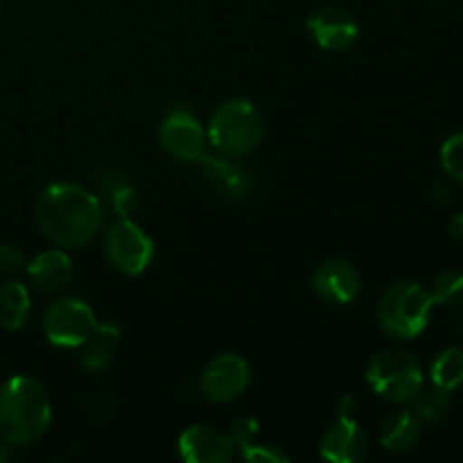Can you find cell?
<instances>
[{
  "instance_id": "cell-22",
  "label": "cell",
  "mask_w": 463,
  "mask_h": 463,
  "mask_svg": "<svg viewBox=\"0 0 463 463\" xmlns=\"http://www.w3.org/2000/svg\"><path fill=\"white\" fill-rule=\"evenodd\" d=\"M441 165L455 181L463 184V134H455L443 143Z\"/></svg>"
},
{
  "instance_id": "cell-25",
  "label": "cell",
  "mask_w": 463,
  "mask_h": 463,
  "mask_svg": "<svg viewBox=\"0 0 463 463\" xmlns=\"http://www.w3.org/2000/svg\"><path fill=\"white\" fill-rule=\"evenodd\" d=\"M448 231H450L452 238H463V215H455L450 220V226H448Z\"/></svg>"
},
{
  "instance_id": "cell-17",
  "label": "cell",
  "mask_w": 463,
  "mask_h": 463,
  "mask_svg": "<svg viewBox=\"0 0 463 463\" xmlns=\"http://www.w3.org/2000/svg\"><path fill=\"white\" fill-rule=\"evenodd\" d=\"M118 339H120V333L113 326H99L93 330L89 339H86L81 346H77V362H80L81 369L86 371H104L111 362L113 353H116Z\"/></svg>"
},
{
  "instance_id": "cell-8",
  "label": "cell",
  "mask_w": 463,
  "mask_h": 463,
  "mask_svg": "<svg viewBox=\"0 0 463 463\" xmlns=\"http://www.w3.org/2000/svg\"><path fill=\"white\" fill-rule=\"evenodd\" d=\"M249 383H251V369L247 360L235 353H222L202 371L199 389L211 402L226 405L238 401L247 392Z\"/></svg>"
},
{
  "instance_id": "cell-24",
  "label": "cell",
  "mask_w": 463,
  "mask_h": 463,
  "mask_svg": "<svg viewBox=\"0 0 463 463\" xmlns=\"http://www.w3.org/2000/svg\"><path fill=\"white\" fill-rule=\"evenodd\" d=\"M27 262L21 249L14 247V244H0V271H3V274L21 271Z\"/></svg>"
},
{
  "instance_id": "cell-10",
  "label": "cell",
  "mask_w": 463,
  "mask_h": 463,
  "mask_svg": "<svg viewBox=\"0 0 463 463\" xmlns=\"http://www.w3.org/2000/svg\"><path fill=\"white\" fill-rule=\"evenodd\" d=\"M307 32L319 48L339 52L355 43L360 36V25L346 9L319 7L307 16Z\"/></svg>"
},
{
  "instance_id": "cell-23",
  "label": "cell",
  "mask_w": 463,
  "mask_h": 463,
  "mask_svg": "<svg viewBox=\"0 0 463 463\" xmlns=\"http://www.w3.org/2000/svg\"><path fill=\"white\" fill-rule=\"evenodd\" d=\"M111 203L122 217H129L136 211V206H138V199H136V193L129 185L120 184L111 190Z\"/></svg>"
},
{
  "instance_id": "cell-14",
  "label": "cell",
  "mask_w": 463,
  "mask_h": 463,
  "mask_svg": "<svg viewBox=\"0 0 463 463\" xmlns=\"http://www.w3.org/2000/svg\"><path fill=\"white\" fill-rule=\"evenodd\" d=\"M25 269L32 280V288L43 294L59 292L75 276V265H72L71 256L66 251H59V249L39 253L30 265H25Z\"/></svg>"
},
{
  "instance_id": "cell-6",
  "label": "cell",
  "mask_w": 463,
  "mask_h": 463,
  "mask_svg": "<svg viewBox=\"0 0 463 463\" xmlns=\"http://www.w3.org/2000/svg\"><path fill=\"white\" fill-rule=\"evenodd\" d=\"M109 265L125 276H138L154 258V242L136 222L120 217L107 229L102 240Z\"/></svg>"
},
{
  "instance_id": "cell-1",
  "label": "cell",
  "mask_w": 463,
  "mask_h": 463,
  "mask_svg": "<svg viewBox=\"0 0 463 463\" xmlns=\"http://www.w3.org/2000/svg\"><path fill=\"white\" fill-rule=\"evenodd\" d=\"M34 217L50 242L81 249L93 242L102 229V203L84 185L61 181L39 194Z\"/></svg>"
},
{
  "instance_id": "cell-2",
  "label": "cell",
  "mask_w": 463,
  "mask_h": 463,
  "mask_svg": "<svg viewBox=\"0 0 463 463\" xmlns=\"http://www.w3.org/2000/svg\"><path fill=\"white\" fill-rule=\"evenodd\" d=\"M52 402L43 384L14 375L0 384V437L9 446H30L48 432Z\"/></svg>"
},
{
  "instance_id": "cell-3",
  "label": "cell",
  "mask_w": 463,
  "mask_h": 463,
  "mask_svg": "<svg viewBox=\"0 0 463 463\" xmlns=\"http://www.w3.org/2000/svg\"><path fill=\"white\" fill-rule=\"evenodd\" d=\"M206 138L222 156H247L265 138V118L249 99H226L213 111Z\"/></svg>"
},
{
  "instance_id": "cell-21",
  "label": "cell",
  "mask_w": 463,
  "mask_h": 463,
  "mask_svg": "<svg viewBox=\"0 0 463 463\" xmlns=\"http://www.w3.org/2000/svg\"><path fill=\"white\" fill-rule=\"evenodd\" d=\"M428 292L434 306H457L463 301V274L461 271H443L432 280Z\"/></svg>"
},
{
  "instance_id": "cell-15",
  "label": "cell",
  "mask_w": 463,
  "mask_h": 463,
  "mask_svg": "<svg viewBox=\"0 0 463 463\" xmlns=\"http://www.w3.org/2000/svg\"><path fill=\"white\" fill-rule=\"evenodd\" d=\"M423 419L416 410H396L380 425V446L389 452H407L420 441Z\"/></svg>"
},
{
  "instance_id": "cell-4",
  "label": "cell",
  "mask_w": 463,
  "mask_h": 463,
  "mask_svg": "<svg viewBox=\"0 0 463 463\" xmlns=\"http://www.w3.org/2000/svg\"><path fill=\"white\" fill-rule=\"evenodd\" d=\"M430 292L419 283H398L383 294L378 303V326L396 339H414L428 328L432 312Z\"/></svg>"
},
{
  "instance_id": "cell-16",
  "label": "cell",
  "mask_w": 463,
  "mask_h": 463,
  "mask_svg": "<svg viewBox=\"0 0 463 463\" xmlns=\"http://www.w3.org/2000/svg\"><path fill=\"white\" fill-rule=\"evenodd\" d=\"M199 167H202V175L224 194L244 197L251 190V179H249L247 172L231 163L229 156H222V154L220 156H206L203 154L199 158Z\"/></svg>"
},
{
  "instance_id": "cell-9",
  "label": "cell",
  "mask_w": 463,
  "mask_h": 463,
  "mask_svg": "<svg viewBox=\"0 0 463 463\" xmlns=\"http://www.w3.org/2000/svg\"><path fill=\"white\" fill-rule=\"evenodd\" d=\"M158 140L163 149L179 161H199L206 149V131L197 118L185 111H175L163 120Z\"/></svg>"
},
{
  "instance_id": "cell-5",
  "label": "cell",
  "mask_w": 463,
  "mask_h": 463,
  "mask_svg": "<svg viewBox=\"0 0 463 463\" xmlns=\"http://www.w3.org/2000/svg\"><path fill=\"white\" fill-rule=\"evenodd\" d=\"M366 383L384 401L407 405L423 389V369L407 351H383L366 364Z\"/></svg>"
},
{
  "instance_id": "cell-19",
  "label": "cell",
  "mask_w": 463,
  "mask_h": 463,
  "mask_svg": "<svg viewBox=\"0 0 463 463\" xmlns=\"http://www.w3.org/2000/svg\"><path fill=\"white\" fill-rule=\"evenodd\" d=\"M432 384L446 389V392H457L463 387V348H446L439 353L437 360L432 362Z\"/></svg>"
},
{
  "instance_id": "cell-26",
  "label": "cell",
  "mask_w": 463,
  "mask_h": 463,
  "mask_svg": "<svg viewBox=\"0 0 463 463\" xmlns=\"http://www.w3.org/2000/svg\"><path fill=\"white\" fill-rule=\"evenodd\" d=\"M7 446H9V443L5 441L3 437H0V463H5V461L9 459V450H7Z\"/></svg>"
},
{
  "instance_id": "cell-18",
  "label": "cell",
  "mask_w": 463,
  "mask_h": 463,
  "mask_svg": "<svg viewBox=\"0 0 463 463\" xmlns=\"http://www.w3.org/2000/svg\"><path fill=\"white\" fill-rule=\"evenodd\" d=\"M30 292L18 280H7L0 285V326L5 330H18L25 326L30 315Z\"/></svg>"
},
{
  "instance_id": "cell-11",
  "label": "cell",
  "mask_w": 463,
  "mask_h": 463,
  "mask_svg": "<svg viewBox=\"0 0 463 463\" xmlns=\"http://www.w3.org/2000/svg\"><path fill=\"white\" fill-rule=\"evenodd\" d=\"M369 434L351 416H339L337 423L326 430L319 452L324 459L337 463H357L369 455Z\"/></svg>"
},
{
  "instance_id": "cell-7",
  "label": "cell",
  "mask_w": 463,
  "mask_h": 463,
  "mask_svg": "<svg viewBox=\"0 0 463 463\" xmlns=\"http://www.w3.org/2000/svg\"><path fill=\"white\" fill-rule=\"evenodd\" d=\"M98 328L93 307L77 297H61L43 312L45 339L54 346L77 348Z\"/></svg>"
},
{
  "instance_id": "cell-13",
  "label": "cell",
  "mask_w": 463,
  "mask_h": 463,
  "mask_svg": "<svg viewBox=\"0 0 463 463\" xmlns=\"http://www.w3.org/2000/svg\"><path fill=\"white\" fill-rule=\"evenodd\" d=\"M233 439L208 425H190L179 437V455L188 463H224L233 457Z\"/></svg>"
},
{
  "instance_id": "cell-20",
  "label": "cell",
  "mask_w": 463,
  "mask_h": 463,
  "mask_svg": "<svg viewBox=\"0 0 463 463\" xmlns=\"http://www.w3.org/2000/svg\"><path fill=\"white\" fill-rule=\"evenodd\" d=\"M411 402H414V410L420 419L430 420V423H437V420H441L450 411L452 396L446 389L432 384L430 389H420Z\"/></svg>"
},
{
  "instance_id": "cell-12",
  "label": "cell",
  "mask_w": 463,
  "mask_h": 463,
  "mask_svg": "<svg viewBox=\"0 0 463 463\" xmlns=\"http://www.w3.org/2000/svg\"><path fill=\"white\" fill-rule=\"evenodd\" d=\"M312 289L321 301L346 306L360 294V274L346 260H326L312 274Z\"/></svg>"
}]
</instances>
